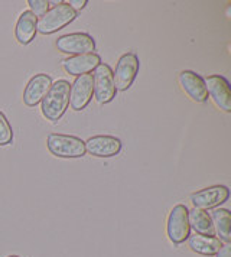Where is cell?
Wrapping results in <instances>:
<instances>
[{"label": "cell", "mask_w": 231, "mask_h": 257, "mask_svg": "<svg viewBox=\"0 0 231 257\" xmlns=\"http://www.w3.org/2000/svg\"><path fill=\"white\" fill-rule=\"evenodd\" d=\"M71 84L67 80H58L52 82L49 91L41 101V111L46 120L55 123L65 114L69 105Z\"/></svg>", "instance_id": "cell-1"}, {"label": "cell", "mask_w": 231, "mask_h": 257, "mask_svg": "<svg viewBox=\"0 0 231 257\" xmlns=\"http://www.w3.org/2000/svg\"><path fill=\"white\" fill-rule=\"evenodd\" d=\"M13 139V130L6 116L0 111V146L9 145Z\"/></svg>", "instance_id": "cell-19"}, {"label": "cell", "mask_w": 231, "mask_h": 257, "mask_svg": "<svg viewBox=\"0 0 231 257\" xmlns=\"http://www.w3.org/2000/svg\"><path fill=\"white\" fill-rule=\"evenodd\" d=\"M58 51L69 54V55H81V54H90L95 51V41L91 35L84 32H74L67 34L58 38Z\"/></svg>", "instance_id": "cell-7"}, {"label": "cell", "mask_w": 231, "mask_h": 257, "mask_svg": "<svg viewBox=\"0 0 231 257\" xmlns=\"http://www.w3.org/2000/svg\"><path fill=\"white\" fill-rule=\"evenodd\" d=\"M101 64V57L95 52L72 55L62 61V68L71 75L80 77L84 74H90Z\"/></svg>", "instance_id": "cell-14"}, {"label": "cell", "mask_w": 231, "mask_h": 257, "mask_svg": "<svg viewBox=\"0 0 231 257\" xmlns=\"http://www.w3.org/2000/svg\"><path fill=\"white\" fill-rule=\"evenodd\" d=\"M188 208L184 204L175 205L168 217V224H166V231L168 237L173 244H182L185 243L189 235H191V227L188 221Z\"/></svg>", "instance_id": "cell-5"}, {"label": "cell", "mask_w": 231, "mask_h": 257, "mask_svg": "<svg viewBox=\"0 0 231 257\" xmlns=\"http://www.w3.org/2000/svg\"><path fill=\"white\" fill-rule=\"evenodd\" d=\"M8 257H19V256H8Z\"/></svg>", "instance_id": "cell-23"}, {"label": "cell", "mask_w": 231, "mask_h": 257, "mask_svg": "<svg viewBox=\"0 0 231 257\" xmlns=\"http://www.w3.org/2000/svg\"><path fill=\"white\" fill-rule=\"evenodd\" d=\"M228 198H230V189L225 185H212L194 192L191 195V202L194 204V208L205 211L219 207Z\"/></svg>", "instance_id": "cell-8"}, {"label": "cell", "mask_w": 231, "mask_h": 257, "mask_svg": "<svg viewBox=\"0 0 231 257\" xmlns=\"http://www.w3.org/2000/svg\"><path fill=\"white\" fill-rule=\"evenodd\" d=\"M46 146L58 158H81L85 155V142L71 135L51 133L46 139Z\"/></svg>", "instance_id": "cell-3"}, {"label": "cell", "mask_w": 231, "mask_h": 257, "mask_svg": "<svg viewBox=\"0 0 231 257\" xmlns=\"http://www.w3.org/2000/svg\"><path fill=\"white\" fill-rule=\"evenodd\" d=\"M29 8H31V12L34 13L35 16L41 18L42 15H45L46 11L49 9V2L48 0H29L28 2Z\"/></svg>", "instance_id": "cell-20"}, {"label": "cell", "mask_w": 231, "mask_h": 257, "mask_svg": "<svg viewBox=\"0 0 231 257\" xmlns=\"http://www.w3.org/2000/svg\"><path fill=\"white\" fill-rule=\"evenodd\" d=\"M122 151V141L111 135H97L85 142V152L97 158H111Z\"/></svg>", "instance_id": "cell-11"}, {"label": "cell", "mask_w": 231, "mask_h": 257, "mask_svg": "<svg viewBox=\"0 0 231 257\" xmlns=\"http://www.w3.org/2000/svg\"><path fill=\"white\" fill-rule=\"evenodd\" d=\"M189 248L201 256H215L218 250L222 247V241L215 235H204V234H194L188 238Z\"/></svg>", "instance_id": "cell-16"}, {"label": "cell", "mask_w": 231, "mask_h": 257, "mask_svg": "<svg viewBox=\"0 0 231 257\" xmlns=\"http://www.w3.org/2000/svg\"><path fill=\"white\" fill-rule=\"evenodd\" d=\"M188 221H189V227L194 228L196 234L214 235L212 221L207 211L192 208L191 211H188Z\"/></svg>", "instance_id": "cell-18"}, {"label": "cell", "mask_w": 231, "mask_h": 257, "mask_svg": "<svg viewBox=\"0 0 231 257\" xmlns=\"http://www.w3.org/2000/svg\"><path fill=\"white\" fill-rule=\"evenodd\" d=\"M36 32H38V18L31 11H25L21 13L15 26V36L18 42L22 45L31 44Z\"/></svg>", "instance_id": "cell-15"}, {"label": "cell", "mask_w": 231, "mask_h": 257, "mask_svg": "<svg viewBox=\"0 0 231 257\" xmlns=\"http://www.w3.org/2000/svg\"><path fill=\"white\" fill-rule=\"evenodd\" d=\"M92 82H94V97L98 104H108L114 100L116 84L113 70L108 64L101 62L92 74Z\"/></svg>", "instance_id": "cell-4"}, {"label": "cell", "mask_w": 231, "mask_h": 257, "mask_svg": "<svg viewBox=\"0 0 231 257\" xmlns=\"http://www.w3.org/2000/svg\"><path fill=\"white\" fill-rule=\"evenodd\" d=\"M208 95L219 110L230 113L231 111V90L228 81L222 75H208L204 78Z\"/></svg>", "instance_id": "cell-10"}, {"label": "cell", "mask_w": 231, "mask_h": 257, "mask_svg": "<svg viewBox=\"0 0 231 257\" xmlns=\"http://www.w3.org/2000/svg\"><path fill=\"white\" fill-rule=\"evenodd\" d=\"M94 95V82L92 74H84L77 77V80L71 85L69 91V105L74 111H82L90 104Z\"/></svg>", "instance_id": "cell-9"}, {"label": "cell", "mask_w": 231, "mask_h": 257, "mask_svg": "<svg viewBox=\"0 0 231 257\" xmlns=\"http://www.w3.org/2000/svg\"><path fill=\"white\" fill-rule=\"evenodd\" d=\"M69 6L75 11V12L78 13V11H81V9H84L85 8V5L88 3L87 0H71V2H68Z\"/></svg>", "instance_id": "cell-21"}, {"label": "cell", "mask_w": 231, "mask_h": 257, "mask_svg": "<svg viewBox=\"0 0 231 257\" xmlns=\"http://www.w3.org/2000/svg\"><path fill=\"white\" fill-rule=\"evenodd\" d=\"M51 85H52V78L46 74H36L35 77H32L26 84L25 91H23L25 105L35 107L39 104L44 100L46 93L49 91Z\"/></svg>", "instance_id": "cell-13"}, {"label": "cell", "mask_w": 231, "mask_h": 257, "mask_svg": "<svg viewBox=\"0 0 231 257\" xmlns=\"http://www.w3.org/2000/svg\"><path fill=\"white\" fill-rule=\"evenodd\" d=\"M178 81L181 84L182 90L188 94V97L195 103H205L208 100L205 81L201 75L189 70L181 71L178 75Z\"/></svg>", "instance_id": "cell-12"}, {"label": "cell", "mask_w": 231, "mask_h": 257, "mask_svg": "<svg viewBox=\"0 0 231 257\" xmlns=\"http://www.w3.org/2000/svg\"><path fill=\"white\" fill-rule=\"evenodd\" d=\"M139 67H140L139 57L135 52H126L119 58L116 71L113 72L117 91H126L130 88V85L133 84L138 75Z\"/></svg>", "instance_id": "cell-6"}, {"label": "cell", "mask_w": 231, "mask_h": 257, "mask_svg": "<svg viewBox=\"0 0 231 257\" xmlns=\"http://www.w3.org/2000/svg\"><path fill=\"white\" fill-rule=\"evenodd\" d=\"M212 227H214V233H217L218 238L225 243L230 244L231 241V214L230 211L225 208H215L212 211V214L209 215Z\"/></svg>", "instance_id": "cell-17"}, {"label": "cell", "mask_w": 231, "mask_h": 257, "mask_svg": "<svg viewBox=\"0 0 231 257\" xmlns=\"http://www.w3.org/2000/svg\"><path fill=\"white\" fill-rule=\"evenodd\" d=\"M77 16L78 13L69 6L68 2H59L38 19V32L44 35L55 34L59 29L71 24Z\"/></svg>", "instance_id": "cell-2"}, {"label": "cell", "mask_w": 231, "mask_h": 257, "mask_svg": "<svg viewBox=\"0 0 231 257\" xmlns=\"http://www.w3.org/2000/svg\"><path fill=\"white\" fill-rule=\"evenodd\" d=\"M215 257H231V245L222 244V247L219 248L218 253L215 254Z\"/></svg>", "instance_id": "cell-22"}]
</instances>
